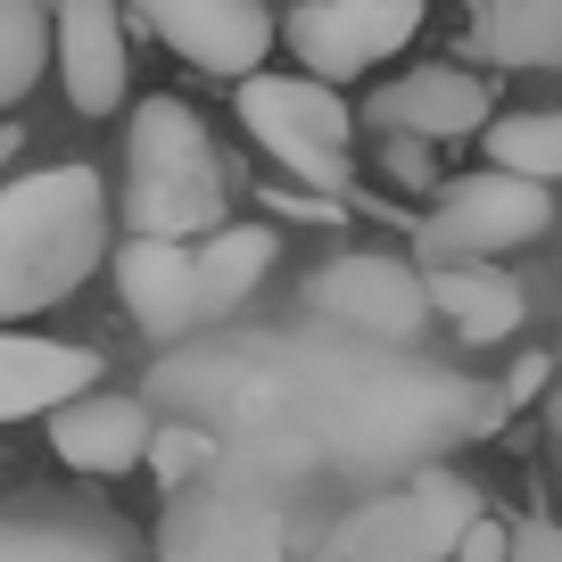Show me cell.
I'll return each mask as SVG.
<instances>
[{
  "label": "cell",
  "mask_w": 562,
  "mask_h": 562,
  "mask_svg": "<svg viewBox=\"0 0 562 562\" xmlns=\"http://www.w3.org/2000/svg\"><path fill=\"white\" fill-rule=\"evenodd\" d=\"M0 562H133V538L116 513L25 496V505H0Z\"/></svg>",
  "instance_id": "cell-12"
},
{
  "label": "cell",
  "mask_w": 562,
  "mask_h": 562,
  "mask_svg": "<svg viewBox=\"0 0 562 562\" xmlns=\"http://www.w3.org/2000/svg\"><path fill=\"white\" fill-rule=\"evenodd\" d=\"M158 562H290V505L215 463L191 488H166Z\"/></svg>",
  "instance_id": "cell-5"
},
{
  "label": "cell",
  "mask_w": 562,
  "mask_h": 562,
  "mask_svg": "<svg viewBox=\"0 0 562 562\" xmlns=\"http://www.w3.org/2000/svg\"><path fill=\"white\" fill-rule=\"evenodd\" d=\"M306 315L323 331L356 339V348H414L430 331V306H422V265L381 257V248H348L306 281Z\"/></svg>",
  "instance_id": "cell-7"
},
{
  "label": "cell",
  "mask_w": 562,
  "mask_h": 562,
  "mask_svg": "<svg viewBox=\"0 0 562 562\" xmlns=\"http://www.w3.org/2000/svg\"><path fill=\"white\" fill-rule=\"evenodd\" d=\"M422 306H430L456 339H472V348L513 339L521 315H529L521 281H513L505 265H430V273H422Z\"/></svg>",
  "instance_id": "cell-16"
},
{
  "label": "cell",
  "mask_w": 562,
  "mask_h": 562,
  "mask_svg": "<svg viewBox=\"0 0 562 562\" xmlns=\"http://www.w3.org/2000/svg\"><path fill=\"white\" fill-rule=\"evenodd\" d=\"M472 521H480L472 480L430 463V472H414L405 488L348 505L323 546H331V562H447Z\"/></svg>",
  "instance_id": "cell-3"
},
{
  "label": "cell",
  "mask_w": 562,
  "mask_h": 562,
  "mask_svg": "<svg viewBox=\"0 0 562 562\" xmlns=\"http://www.w3.org/2000/svg\"><path fill=\"white\" fill-rule=\"evenodd\" d=\"M124 224L133 240H207L232 224V175L215 158V133L191 100H140L124 140Z\"/></svg>",
  "instance_id": "cell-2"
},
{
  "label": "cell",
  "mask_w": 562,
  "mask_h": 562,
  "mask_svg": "<svg viewBox=\"0 0 562 562\" xmlns=\"http://www.w3.org/2000/svg\"><path fill=\"white\" fill-rule=\"evenodd\" d=\"M116 248V207L91 166H42L0 182V323L75 299Z\"/></svg>",
  "instance_id": "cell-1"
},
{
  "label": "cell",
  "mask_w": 562,
  "mask_h": 562,
  "mask_svg": "<svg viewBox=\"0 0 562 562\" xmlns=\"http://www.w3.org/2000/svg\"><path fill=\"white\" fill-rule=\"evenodd\" d=\"M116 9H133L175 58L232 75V83L265 75V50H273V9L265 0H116Z\"/></svg>",
  "instance_id": "cell-9"
},
{
  "label": "cell",
  "mask_w": 562,
  "mask_h": 562,
  "mask_svg": "<svg viewBox=\"0 0 562 562\" xmlns=\"http://www.w3.org/2000/svg\"><path fill=\"white\" fill-rule=\"evenodd\" d=\"M364 116L397 140H422V149H439V140H463L488 124V83L472 67H414L397 83H381L364 100Z\"/></svg>",
  "instance_id": "cell-11"
},
{
  "label": "cell",
  "mask_w": 562,
  "mask_h": 562,
  "mask_svg": "<svg viewBox=\"0 0 562 562\" xmlns=\"http://www.w3.org/2000/svg\"><path fill=\"white\" fill-rule=\"evenodd\" d=\"M50 67V0H0V108H18Z\"/></svg>",
  "instance_id": "cell-20"
},
{
  "label": "cell",
  "mask_w": 562,
  "mask_h": 562,
  "mask_svg": "<svg viewBox=\"0 0 562 562\" xmlns=\"http://www.w3.org/2000/svg\"><path fill=\"white\" fill-rule=\"evenodd\" d=\"M422 9L430 0H299L290 25H273L290 50H299V75L306 83H356L372 75L381 58H397L405 42L422 34Z\"/></svg>",
  "instance_id": "cell-8"
},
{
  "label": "cell",
  "mask_w": 562,
  "mask_h": 562,
  "mask_svg": "<svg viewBox=\"0 0 562 562\" xmlns=\"http://www.w3.org/2000/svg\"><path fill=\"white\" fill-rule=\"evenodd\" d=\"M116 257V290L133 306V323L149 339H191L199 331V281H191V248L182 240H124Z\"/></svg>",
  "instance_id": "cell-15"
},
{
  "label": "cell",
  "mask_w": 562,
  "mask_h": 562,
  "mask_svg": "<svg viewBox=\"0 0 562 562\" xmlns=\"http://www.w3.org/2000/svg\"><path fill=\"white\" fill-rule=\"evenodd\" d=\"M546 224H554V191L480 166V175H463V182H439V207L422 215L414 248L430 265H496L505 248H529ZM430 265H422V273H430Z\"/></svg>",
  "instance_id": "cell-6"
},
{
  "label": "cell",
  "mask_w": 562,
  "mask_h": 562,
  "mask_svg": "<svg viewBox=\"0 0 562 562\" xmlns=\"http://www.w3.org/2000/svg\"><path fill=\"white\" fill-rule=\"evenodd\" d=\"M480 149H488V175L513 182H554L562 175V116L554 108H521V116H488L480 124Z\"/></svg>",
  "instance_id": "cell-19"
},
{
  "label": "cell",
  "mask_w": 562,
  "mask_h": 562,
  "mask_svg": "<svg viewBox=\"0 0 562 562\" xmlns=\"http://www.w3.org/2000/svg\"><path fill=\"white\" fill-rule=\"evenodd\" d=\"M538 389H546V356H521V364H513V381L496 389V405H505V414H513V405H529V397H538Z\"/></svg>",
  "instance_id": "cell-25"
},
{
  "label": "cell",
  "mask_w": 562,
  "mask_h": 562,
  "mask_svg": "<svg viewBox=\"0 0 562 562\" xmlns=\"http://www.w3.org/2000/svg\"><path fill=\"white\" fill-rule=\"evenodd\" d=\"M50 67H58V83H67L75 116H116L124 83H133L116 0H50Z\"/></svg>",
  "instance_id": "cell-10"
},
{
  "label": "cell",
  "mask_w": 562,
  "mask_h": 562,
  "mask_svg": "<svg viewBox=\"0 0 562 562\" xmlns=\"http://www.w3.org/2000/svg\"><path fill=\"white\" fill-rule=\"evenodd\" d=\"M281 240L273 224H215L207 240L191 248V281H199V323H224L257 299V281L273 273Z\"/></svg>",
  "instance_id": "cell-17"
},
{
  "label": "cell",
  "mask_w": 562,
  "mask_h": 562,
  "mask_svg": "<svg viewBox=\"0 0 562 562\" xmlns=\"http://www.w3.org/2000/svg\"><path fill=\"white\" fill-rule=\"evenodd\" d=\"M505 562H562V529L554 521H505Z\"/></svg>",
  "instance_id": "cell-22"
},
{
  "label": "cell",
  "mask_w": 562,
  "mask_h": 562,
  "mask_svg": "<svg viewBox=\"0 0 562 562\" xmlns=\"http://www.w3.org/2000/svg\"><path fill=\"white\" fill-rule=\"evenodd\" d=\"M149 405L140 397H108V389H83L75 405H58L50 414V447L75 463V472H91V480H116V472H133L140 456H149Z\"/></svg>",
  "instance_id": "cell-14"
},
{
  "label": "cell",
  "mask_w": 562,
  "mask_h": 562,
  "mask_svg": "<svg viewBox=\"0 0 562 562\" xmlns=\"http://www.w3.org/2000/svg\"><path fill=\"white\" fill-rule=\"evenodd\" d=\"M83 389H100V356L75 339H34V331H0V422H34L75 405Z\"/></svg>",
  "instance_id": "cell-13"
},
{
  "label": "cell",
  "mask_w": 562,
  "mask_h": 562,
  "mask_svg": "<svg viewBox=\"0 0 562 562\" xmlns=\"http://www.w3.org/2000/svg\"><path fill=\"white\" fill-rule=\"evenodd\" d=\"M290 562H299V554H290ZM306 562H331V546H323V554H306Z\"/></svg>",
  "instance_id": "cell-27"
},
{
  "label": "cell",
  "mask_w": 562,
  "mask_h": 562,
  "mask_svg": "<svg viewBox=\"0 0 562 562\" xmlns=\"http://www.w3.org/2000/svg\"><path fill=\"white\" fill-rule=\"evenodd\" d=\"M389 175H397L405 191H430V149H422V140H397V133H389Z\"/></svg>",
  "instance_id": "cell-24"
},
{
  "label": "cell",
  "mask_w": 562,
  "mask_h": 562,
  "mask_svg": "<svg viewBox=\"0 0 562 562\" xmlns=\"http://www.w3.org/2000/svg\"><path fill=\"white\" fill-rule=\"evenodd\" d=\"M472 58L488 67H554L562 58V0H463Z\"/></svg>",
  "instance_id": "cell-18"
},
{
  "label": "cell",
  "mask_w": 562,
  "mask_h": 562,
  "mask_svg": "<svg viewBox=\"0 0 562 562\" xmlns=\"http://www.w3.org/2000/svg\"><path fill=\"white\" fill-rule=\"evenodd\" d=\"M447 562H505V521H496V513H480V521L456 538V554H447Z\"/></svg>",
  "instance_id": "cell-23"
},
{
  "label": "cell",
  "mask_w": 562,
  "mask_h": 562,
  "mask_svg": "<svg viewBox=\"0 0 562 562\" xmlns=\"http://www.w3.org/2000/svg\"><path fill=\"white\" fill-rule=\"evenodd\" d=\"M9 158H18V133H0V166H9Z\"/></svg>",
  "instance_id": "cell-26"
},
{
  "label": "cell",
  "mask_w": 562,
  "mask_h": 562,
  "mask_svg": "<svg viewBox=\"0 0 562 562\" xmlns=\"http://www.w3.org/2000/svg\"><path fill=\"white\" fill-rule=\"evenodd\" d=\"M149 472L166 480V488H191V480L215 472V430H199V422H166V430H149Z\"/></svg>",
  "instance_id": "cell-21"
},
{
  "label": "cell",
  "mask_w": 562,
  "mask_h": 562,
  "mask_svg": "<svg viewBox=\"0 0 562 562\" xmlns=\"http://www.w3.org/2000/svg\"><path fill=\"white\" fill-rule=\"evenodd\" d=\"M240 124L257 133V149L299 175L306 191H348L356 182V116L331 83H306V75H240Z\"/></svg>",
  "instance_id": "cell-4"
}]
</instances>
